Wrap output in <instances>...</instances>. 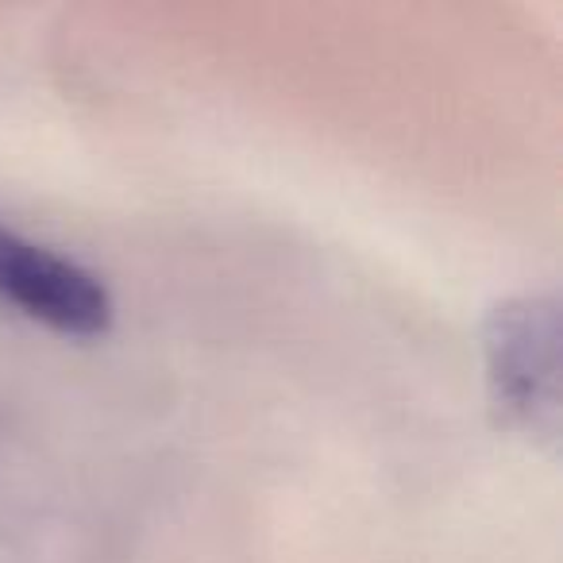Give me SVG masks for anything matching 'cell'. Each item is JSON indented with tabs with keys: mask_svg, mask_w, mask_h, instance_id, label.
I'll return each mask as SVG.
<instances>
[{
	"mask_svg": "<svg viewBox=\"0 0 563 563\" xmlns=\"http://www.w3.org/2000/svg\"><path fill=\"white\" fill-rule=\"evenodd\" d=\"M486 383L501 424L555 444L560 432V306L552 294H521L486 324Z\"/></svg>",
	"mask_w": 563,
	"mask_h": 563,
	"instance_id": "cell-1",
	"label": "cell"
},
{
	"mask_svg": "<svg viewBox=\"0 0 563 563\" xmlns=\"http://www.w3.org/2000/svg\"><path fill=\"white\" fill-rule=\"evenodd\" d=\"M0 309L74 340L112 329V294L93 271L0 224Z\"/></svg>",
	"mask_w": 563,
	"mask_h": 563,
	"instance_id": "cell-2",
	"label": "cell"
}]
</instances>
